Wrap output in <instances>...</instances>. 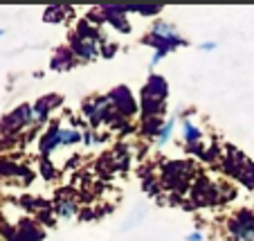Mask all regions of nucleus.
I'll return each instance as SVG.
<instances>
[{"instance_id":"nucleus-1","label":"nucleus","mask_w":254,"mask_h":241,"mask_svg":"<svg viewBox=\"0 0 254 241\" xmlns=\"http://www.w3.org/2000/svg\"><path fill=\"white\" fill-rule=\"evenodd\" d=\"M142 43L155 50L153 59H151V68H155L171 50L180 48V45H187V41L173 29V25L164 23V20H158V23L153 25V29L142 39Z\"/></svg>"},{"instance_id":"nucleus-2","label":"nucleus","mask_w":254,"mask_h":241,"mask_svg":"<svg viewBox=\"0 0 254 241\" xmlns=\"http://www.w3.org/2000/svg\"><path fill=\"white\" fill-rule=\"evenodd\" d=\"M196 167L193 160H167L162 164V174H160V185L173 194H185L191 189Z\"/></svg>"},{"instance_id":"nucleus-3","label":"nucleus","mask_w":254,"mask_h":241,"mask_svg":"<svg viewBox=\"0 0 254 241\" xmlns=\"http://www.w3.org/2000/svg\"><path fill=\"white\" fill-rule=\"evenodd\" d=\"M232 196H236L234 189L223 183H214L207 176H198L191 185V205H214V203L230 201Z\"/></svg>"},{"instance_id":"nucleus-4","label":"nucleus","mask_w":254,"mask_h":241,"mask_svg":"<svg viewBox=\"0 0 254 241\" xmlns=\"http://www.w3.org/2000/svg\"><path fill=\"white\" fill-rule=\"evenodd\" d=\"M223 169L227 171V176L241 180L245 187L254 189V160H250L245 154H241L239 149H232L227 147L225 156L221 158Z\"/></svg>"},{"instance_id":"nucleus-5","label":"nucleus","mask_w":254,"mask_h":241,"mask_svg":"<svg viewBox=\"0 0 254 241\" xmlns=\"http://www.w3.org/2000/svg\"><path fill=\"white\" fill-rule=\"evenodd\" d=\"M81 113H83V117H86V124L90 126V129H97L99 124H108V120H111L117 111L108 95H97V97H90V99L83 101Z\"/></svg>"},{"instance_id":"nucleus-6","label":"nucleus","mask_w":254,"mask_h":241,"mask_svg":"<svg viewBox=\"0 0 254 241\" xmlns=\"http://www.w3.org/2000/svg\"><path fill=\"white\" fill-rule=\"evenodd\" d=\"M227 235L232 241H254V212H236L227 219Z\"/></svg>"},{"instance_id":"nucleus-7","label":"nucleus","mask_w":254,"mask_h":241,"mask_svg":"<svg viewBox=\"0 0 254 241\" xmlns=\"http://www.w3.org/2000/svg\"><path fill=\"white\" fill-rule=\"evenodd\" d=\"M169 97V83L160 75H151L146 83L142 86V104H151V106H167Z\"/></svg>"},{"instance_id":"nucleus-8","label":"nucleus","mask_w":254,"mask_h":241,"mask_svg":"<svg viewBox=\"0 0 254 241\" xmlns=\"http://www.w3.org/2000/svg\"><path fill=\"white\" fill-rule=\"evenodd\" d=\"M108 97H111L115 111L120 113L122 117H126V120H130V117L139 111L137 101H135V97H133V92H130L128 86H117L115 90L108 92Z\"/></svg>"},{"instance_id":"nucleus-9","label":"nucleus","mask_w":254,"mask_h":241,"mask_svg":"<svg viewBox=\"0 0 254 241\" xmlns=\"http://www.w3.org/2000/svg\"><path fill=\"white\" fill-rule=\"evenodd\" d=\"M67 48L74 52V57H77L79 61H92V59H97L101 54L99 43H95V41H88V39H81V36H77L74 32L70 34Z\"/></svg>"},{"instance_id":"nucleus-10","label":"nucleus","mask_w":254,"mask_h":241,"mask_svg":"<svg viewBox=\"0 0 254 241\" xmlns=\"http://www.w3.org/2000/svg\"><path fill=\"white\" fill-rule=\"evenodd\" d=\"M61 101H63L61 95H45V97H41V99L32 106L34 122H36V124H43V122H48L50 113H52L57 106H61Z\"/></svg>"},{"instance_id":"nucleus-11","label":"nucleus","mask_w":254,"mask_h":241,"mask_svg":"<svg viewBox=\"0 0 254 241\" xmlns=\"http://www.w3.org/2000/svg\"><path fill=\"white\" fill-rule=\"evenodd\" d=\"M106 16V23L113 25L117 32L128 34L130 32V23H128V7H101Z\"/></svg>"},{"instance_id":"nucleus-12","label":"nucleus","mask_w":254,"mask_h":241,"mask_svg":"<svg viewBox=\"0 0 254 241\" xmlns=\"http://www.w3.org/2000/svg\"><path fill=\"white\" fill-rule=\"evenodd\" d=\"M59 133H61V124L59 122H54V124L48 126V131L43 133V138H41L39 142V151L41 156H43L45 160H48V156H52L54 151L61 147V140H59Z\"/></svg>"},{"instance_id":"nucleus-13","label":"nucleus","mask_w":254,"mask_h":241,"mask_svg":"<svg viewBox=\"0 0 254 241\" xmlns=\"http://www.w3.org/2000/svg\"><path fill=\"white\" fill-rule=\"evenodd\" d=\"M77 63H79V59L74 57V52L65 45V48H59L57 52H54L52 61H50V68H52L54 73H65V70L74 68Z\"/></svg>"},{"instance_id":"nucleus-14","label":"nucleus","mask_w":254,"mask_h":241,"mask_svg":"<svg viewBox=\"0 0 254 241\" xmlns=\"http://www.w3.org/2000/svg\"><path fill=\"white\" fill-rule=\"evenodd\" d=\"M45 237V232L41 230L32 219H25V221L18 223L16 228V241H41Z\"/></svg>"},{"instance_id":"nucleus-15","label":"nucleus","mask_w":254,"mask_h":241,"mask_svg":"<svg viewBox=\"0 0 254 241\" xmlns=\"http://www.w3.org/2000/svg\"><path fill=\"white\" fill-rule=\"evenodd\" d=\"M54 212H57V217L61 219H72V217H77V201L70 196V194L61 192L57 198V203H54Z\"/></svg>"},{"instance_id":"nucleus-16","label":"nucleus","mask_w":254,"mask_h":241,"mask_svg":"<svg viewBox=\"0 0 254 241\" xmlns=\"http://www.w3.org/2000/svg\"><path fill=\"white\" fill-rule=\"evenodd\" d=\"M167 124L164 117H144L142 120V133L149 138H158V133L162 131V126Z\"/></svg>"},{"instance_id":"nucleus-17","label":"nucleus","mask_w":254,"mask_h":241,"mask_svg":"<svg viewBox=\"0 0 254 241\" xmlns=\"http://www.w3.org/2000/svg\"><path fill=\"white\" fill-rule=\"evenodd\" d=\"M183 138H185L187 145H198V142L202 140L200 126H196L193 122H189V120H183Z\"/></svg>"},{"instance_id":"nucleus-18","label":"nucleus","mask_w":254,"mask_h":241,"mask_svg":"<svg viewBox=\"0 0 254 241\" xmlns=\"http://www.w3.org/2000/svg\"><path fill=\"white\" fill-rule=\"evenodd\" d=\"M70 14V7H48L45 9V23H63Z\"/></svg>"},{"instance_id":"nucleus-19","label":"nucleus","mask_w":254,"mask_h":241,"mask_svg":"<svg viewBox=\"0 0 254 241\" xmlns=\"http://www.w3.org/2000/svg\"><path fill=\"white\" fill-rule=\"evenodd\" d=\"M173 124H176V122H173V120H167V124H164V126H162V131H160V133H158V138H155V142H158L160 147H162V145H167V142L171 140Z\"/></svg>"},{"instance_id":"nucleus-20","label":"nucleus","mask_w":254,"mask_h":241,"mask_svg":"<svg viewBox=\"0 0 254 241\" xmlns=\"http://www.w3.org/2000/svg\"><path fill=\"white\" fill-rule=\"evenodd\" d=\"M106 138L104 135H97L95 131H83V142H86V147H95V145H99V142H104Z\"/></svg>"},{"instance_id":"nucleus-21","label":"nucleus","mask_w":254,"mask_h":241,"mask_svg":"<svg viewBox=\"0 0 254 241\" xmlns=\"http://www.w3.org/2000/svg\"><path fill=\"white\" fill-rule=\"evenodd\" d=\"M130 11H135L139 16H158L162 11V7H128V14Z\"/></svg>"},{"instance_id":"nucleus-22","label":"nucleus","mask_w":254,"mask_h":241,"mask_svg":"<svg viewBox=\"0 0 254 241\" xmlns=\"http://www.w3.org/2000/svg\"><path fill=\"white\" fill-rule=\"evenodd\" d=\"M115 52H117V45H115V43H111V45H104V48H101V57H106V59L115 57Z\"/></svg>"},{"instance_id":"nucleus-23","label":"nucleus","mask_w":254,"mask_h":241,"mask_svg":"<svg viewBox=\"0 0 254 241\" xmlns=\"http://www.w3.org/2000/svg\"><path fill=\"white\" fill-rule=\"evenodd\" d=\"M202 239H205V235H202V232H191V235L185 237V241H202Z\"/></svg>"},{"instance_id":"nucleus-24","label":"nucleus","mask_w":254,"mask_h":241,"mask_svg":"<svg viewBox=\"0 0 254 241\" xmlns=\"http://www.w3.org/2000/svg\"><path fill=\"white\" fill-rule=\"evenodd\" d=\"M43 174L48 176V178L54 174V171H52V167H50V160H43Z\"/></svg>"},{"instance_id":"nucleus-25","label":"nucleus","mask_w":254,"mask_h":241,"mask_svg":"<svg viewBox=\"0 0 254 241\" xmlns=\"http://www.w3.org/2000/svg\"><path fill=\"white\" fill-rule=\"evenodd\" d=\"M200 50H205V52H209V50H216V43H214V41H207V43L200 45Z\"/></svg>"},{"instance_id":"nucleus-26","label":"nucleus","mask_w":254,"mask_h":241,"mask_svg":"<svg viewBox=\"0 0 254 241\" xmlns=\"http://www.w3.org/2000/svg\"><path fill=\"white\" fill-rule=\"evenodd\" d=\"M0 36H2V29H0Z\"/></svg>"}]
</instances>
